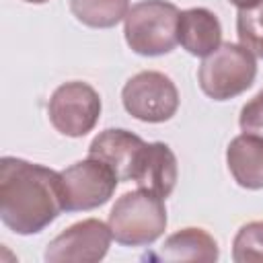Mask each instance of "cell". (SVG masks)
<instances>
[{"label": "cell", "mask_w": 263, "mask_h": 263, "mask_svg": "<svg viewBox=\"0 0 263 263\" xmlns=\"http://www.w3.org/2000/svg\"><path fill=\"white\" fill-rule=\"evenodd\" d=\"M64 212L62 177L16 156L0 158V220L14 234H37Z\"/></svg>", "instance_id": "cell-1"}, {"label": "cell", "mask_w": 263, "mask_h": 263, "mask_svg": "<svg viewBox=\"0 0 263 263\" xmlns=\"http://www.w3.org/2000/svg\"><path fill=\"white\" fill-rule=\"evenodd\" d=\"M164 197L148 189L123 193L109 212V228L123 247H148L166 230Z\"/></svg>", "instance_id": "cell-2"}, {"label": "cell", "mask_w": 263, "mask_h": 263, "mask_svg": "<svg viewBox=\"0 0 263 263\" xmlns=\"http://www.w3.org/2000/svg\"><path fill=\"white\" fill-rule=\"evenodd\" d=\"M181 10L166 0H142L134 4L123 18L125 43L132 51L146 58L171 53L177 41V23Z\"/></svg>", "instance_id": "cell-3"}, {"label": "cell", "mask_w": 263, "mask_h": 263, "mask_svg": "<svg viewBox=\"0 0 263 263\" xmlns=\"http://www.w3.org/2000/svg\"><path fill=\"white\" fill-rule=\"evenodd\" d=\"M257 76L255 55L240 43H220L203 58L197 80L205 97L214 101H228L249 90Z\"/></svg>", "instance_id": "cell-4"}, {"label": "cell", "mask_w": 263, "mask_h": 263, "mask_svg": "<svg viewBox=\"0 0 263 263\" xmlns=\"http://www.w3.org/2000/svg\"><path fill=\"white\" fill-rule=\"evenodd\" d=\"M121 103L132 117L146 123H162L177 113L179 90L166 74L144 70L123 84Z\"/></svg>", "instance_id": "cell-5"}, {"label": "cell", "mask_w": 263, "mask_h": 263, "mask_svg": "<svg viewBox=\"0 0 263 263\" xmlns=\"http://www.w3.org/2000/svg\"><path fill=\"white\" fill-rule=\"evenodd\" d=\"M47 115L62 136L82 138L92 132L101 117V97L86 82H64L51 92Z\"/></svg>", "instance_id": "cell-6"}, {"label": "cell", "mask_w": 263, "mask_h": 263, "mask_svg": "<svg viewBox=\"0 0 263 263\" xmlns=\"http://www.w3.org/2000/svg\"><path fill=\"white\" fill-rule=\"evenodd\" d=\"M60 177L66 212H86L105 205L119 183L117 175L105 162L90 156L60 171Z\"/></svg>", "instance_id": "cell-7"}, {"label": "cell", "mask_w": 263, "mask_h": 263, "mask_svg": "<svg viewBox=\"0 0 263 263\" xmlns=\"http://www.w3.org/2000/svg\"><path fill=\"white\" fill-rule=\"evenodd\" d=\"M111 238L109 224L86 218L60 232L45 247L43 259L47 263H97L107 255Z\"/></svg>", "instance_id": "cell-8"}, {"label": "cell", "mask_w": 263, "mask_h": 263, "mask_svg": "<svg viewBox=\"0 0 263 263\" xmlns=\"http://www.w3.org/2000/svg\"><path fill=\"white\" fill-rule=\"evenodd\" d=\"M179 168H177V156L164 142H152L144 144L140 150L132 179L140 189L154 191L160 197H168L177 185Z\"/></svg>", "instance_id": "cell-9"}, {"label": "cell", "mask_w": 263, "mask_h": 263, "mask_svg": "<svg viewBox=\"0 0 263 263\" xmlns=\"http://www.w3.org/2000/svg\"><path fill=\"white\" fill-rule=\"evenodd\" d=\"M144 140L127 129L121 127H109L95 136V140L88 146V156L105 162L119 181H129L132 171L136 164V158L140 150L144 148Z\"/></svg>", "instance_id": "cell-10"}, {"label": "cell", "mask_w": 263, "mask_h": 263, "mask_svg": "<svg viewBox=\"0 0 263 263\" xmlns=\"http://www.w3.org/2000/svg\"><path fill=\"white\" fill-rule=\"evenodd\" d=\"M177 41L179 45L197 58L210 55L222 43V25L218 16L201 6L181 10L177 23Z\"/></svg>", "instance_id": "cell-11"}, {"label": "cell", "mask_w": 263, "mask_h": 263, "mask_svg": "<svg viewBox=\"0 0 263 263\" xmlns=\"http://www.w3.org/2000/svg\"><path fill=\"white\" fill-rule=\"evenodd\" d=\"M226 164L240 187L263 189V138L251 134L232 138L226 148Z\"/></svg>", "instance_id": "cell-12"}, {"label": "cell", "mask_w": 263, "mask_h": 263, "mask_svg": "<svg viewBox=\"0 0 263 263\" xmlns=\"http://www.w3.org/2000/svg\"><path fill=\"white\" fill-rule=\"evenodd\" d=\"M220 257L218 242L203 228H183L171 234L156 253H150L148 259L158 261H203L214 263Z\"/></svg>", "instance_id": "cell-13"}, {"label": "cell", "mask_w": 263, "mask_h": 263, "mask_svg": "<svg viewBox=\"0 0 263 263\" xmlns=\"http://www.w3.org/2000/svg\"><path fill=\"white\" fill-rule=\"evenodd\" d=\"M70 10L86 27L111 29L125 18L129 0H70Z\"/></svg>", "instance_id": "cell-14"}, {"label": "cell", "mask_w": 263, "mask_h": 263, "mask_svg": "<svg viewBox=\"0 0 263 263\" xmlns=\"http://www.w3.org/2000/svg\"><path fill=\"white\" fill-rule=\"evenodd\" d=\"M232 259L236 263L263 261V222H247L232 240Z\"/></svg>", "instance_id": "cell-15"}, {"label": "cell", "mask_w": 263, "mask_h": 263, "mask_svg": "<svg viewBox=\"0 0 263 263\" xmlns=\"http://www.w3.org/2000/svg\"><path fill=\"white\" fill-rule=\"evenodd\" d=\"M236 35L240 45H245L255 58L263 60V4L249 10H238Z\"/></svg>", "instance_id": "cell-16"}, {"label": "cell", "mask_w": 263, "mask_h": 263, "mask_svg": "<svg viewBox=\"0 0 263 263\" xmlns=\"http://www.w3.org/2000/svg\"><path fill=\"white\" fill-rule=\"evenodd\" d=\"M238 125L242 134L263 138V90H259L251 101H247L238 115Z\"/></svg>", "instance_id": "cell-17"}, {"label": "cell", "mask_w": 263, "mask_h": 263, "mask_svg": "<svg viewBox=\"0 0 263 263\" xmlns=\"http://www.w3.org/2000/svg\"><path fill=\"white\" fill-rule=\"evenodd\" d=\"M230 4H234L238 10H249V8H255L259 4H263V0H228Z\"/></svg>", "instance_id": "cell-18"}, {"label": "cell", "mask_w": 263, "mask_h": 263, "mask_svg": "<svg viewBox=\"0 0 263 263\" xmlns=\"http://www.w3.org/2000/svg\"><path fill=\"white\" fill-rule=\"evenodd\" d=\"M25 2H31V4H45V2H49V0H25Z\"/></svg>", "instance_id": "cell-19"}]
</instances>
